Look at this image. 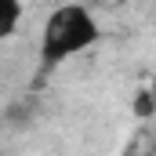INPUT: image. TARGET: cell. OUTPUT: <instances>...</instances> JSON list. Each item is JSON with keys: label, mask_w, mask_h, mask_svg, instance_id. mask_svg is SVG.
<instances>
[{"label": "cell", "mask_w": 156, "mask_h": 156, "mask_svg": "<svg viewBox=\"0 0 156 156\" xmlns=\"http://www.w3.org/2000/svg\"><path fill=\"white\" fill-rule=\"evenodd\" d=\"M94 40H98V26H94L91 11L80 7V4H66V7H58V11L47 18V26H44L40 62H44V69H55L58 62H66L69 55L91 47Z\"/></svg>", "instance_id": "1"}, {"label": "cell", "mask_w": 156, "mask_h": 156, "mask_svg": "<svg viewBox=\"0 0 156 156\" xmlns=\"http://www.w3.org/2000/svg\"><path fill=\"white\" fill-rule=\"evenodd\" d=\"M18 18H22V4L18 0H0V40L15 33Z\"/></svg>", "instance_id": "2"}]
</instances>
